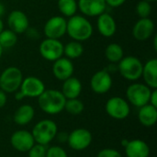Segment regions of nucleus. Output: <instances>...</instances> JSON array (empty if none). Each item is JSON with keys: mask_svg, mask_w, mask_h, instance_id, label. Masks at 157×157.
I'll return each instance as SVG.
<instances>
[{"mask_svg": "<svg viewBox=\"0 0 157 157\" xmlns=\"http://www.w3.org/2000/svg\"><path fill=\"white\" fill-rule=\"evenodd\" d=\"M94 32L91 22L83 15H74L67 20L66 34L76 41H86L89 40Z\"/></svg>", "mask_w": 157, "mask_h": 157, "instance_id": "f257e3e1", "label": "nucleus"}, {"mask_svg": "<svg viewBox=\"0 0 157 157\" xmlns=\"http://www.w3.org/2000/svg\"><path fill=\"white\" fill-rule=\"evenodd\" d=\"M66 98L60 90L45 89L38 98L40 109L49 115H57L64 109Z\"/></svg>", "mask_w": 157, "mask_h": 157, "instance_id": "f03ea898", "label": "nucleus"}, {"mask_svg": "<svg viewBox=\"0 0 157 157\" xmlns=\"http://www.w3.org/2000/svg\"><path fill=\"white\" fill-rule=\"evenodd\" d=\"M58 132L57 124L49 119L42 120L35 124L31 134L34 138L35 144L47 145L56 138Z\"/></svg>", "mask_w": 157, "mask_h": 157, "instance_id": "7ed1b4c3", "label": "nucleus"}, {"mask_svg": "<svg viewBox=\"0 0 157 157\" xmlns=\"http://www.w3.org/2000/svg\"><path fill=\"white\" fill-rule=\"evenodd\" d=\"M144 63L135 56L130 55L123 57L118 63V70L121 75L128 81H137L142 77Z\"/></svg>", "mask_w": 157, "mask_h": 157, "instance_id": "20e7f679", "label": "nucleus"}, {"mask_svg": "<svg viewBox=\"0 0 157 157\" xmlns=\"http://www.w3.org/2000/svg\"><path fill=\"white\" fill-rule=\"evenodd\" d=\"M23 78V74L19 68L9 66L0 75V89L6 93H15L19 89Z\"/></svg>", "mask_w": 157, "mask_h": 157, "instance_id": "39448f33", "label": "nucleus"}, {"mask_svg": "<svg viewBox=\"0 0 157 157\" xmlns=\"http://www.w3.org/2000/svg\"><path fill=\"white\" fill-rule=\"evenodd\" d=\"M152 90L153 89H151L145 84L133 83L126 89L127 101L134 107L141 108L146 104H149Z\"/></svg>", "mask_w": 157, "mask_h": 157, "instance_id": "423d86ee", "label": "nucleus"}, {"mask_svg": "<svg viewBox=\"0 0 157 157\" xmlns=\"http://www.w3.org/2000/svg\"><path fill=\"white\" fill-rule=\"evenodd\" d=\"M40 56L49 62H54L63 55V44L60 40L45 38L39 46Z\"/></svg>", "mask_w": 157, "mask_h": 157, "instance_id": "0eeeda50", "label": "nucleus"}, {"mask_svg": "<svg viewBox=\"0 0 157 157\" xmlns=\"http://www.w3.org/2000/svg\"><path fill=\"white\" fill-rule=\"evenodd\" d=\"M105 109L108 115L115 120H124L131 112L130 104L121 97L110 98L105 105Z\"/></svg>", "mask_w": 157, "mask_h": 157, "instance_id": "6e6552de", "label": "nucleus"}, {"mask_svg": "<svg viewBox=\"0 0 157 157\" xmlns=\"http://www.w3.org/2000/svg\"><path fill=\"white\" fill-rule=\"evenodd\" d=\"M67 20L63 16L50 17L43 26V33L46 38L60 40L66 34Z\"/></svg>", "mask_w": 157, "mask_h": 157, "instance_id": "1a4fd4ad", "label": "nucleus"}, {"mask_svg": "<svg viewBox=\"0 0 157 157\" xmlns=\"http://www.w3.org/2000/svg\"><path fill=\"white\" fill-rule=\"evenodd\" d=\"M92 139V133L87 129L78 128L68 134L67 144L75 151H83L90 146Z\"/></svg>", "mask_w": 157, "mask_h": 157, "instance_id": "9d476101", "label": "nucleus"}, {"mask_svg": "<svg viewBox=\"0 0 157 157\" xmlns=\"http://www.w3.org/2000/svg\"><path fill=\"white\" fill-rule=\"evenodd\" d=\"M112 84V77L108 70H100L96 72L90 79V87L92 91L98 95L108 93L110 90Z\"/></svg>", "mask_w": 157, "mask_h": 157, "instance_id": "9b49d317", "label": "nucleus"}, {"mask_svg": "<svg viewBox=\"0 0 157 157\" xmlns=\"http://www.w3.org/2000/svg\"><path fill=\"white\" fill-rule=\"evenodd\" d=\"M45 85L41 79L36 76H28L23 78L19 90L25 98H39L45 90Z\"/></svg>", "mask_w": 157, "mask_h": 157, "instance_id": "f8f14e48", "label": "nucleus"}, {"mask_svg": "<svg viewBox=\"0 0 157 157\" xmlns=\"http://www.w3.org/2000/svg\"><path fill=\"white\" fill-rule=\"evenodd\" d=\"M6 23L8 29L17 34H23L29 28V20L28 16L21 10H12L7 17Z\"/></svg>", "mask_w": 157, "mask_h": 157, "instance_id": "ddd939ff", "label": "nucleus"}, {"mask_svg": "<svg viewBox=\"0 0 157 157\" xmlns=\"http://www.w3.org/2000/svg\"><path fill=\"white\" fill-rule=\"evenodd\" d=\"M10 144L17 152L28 153L29 150L35 144V141L31 132L25 130H19L11 135Z\"/></svg>", "mask_w": 157, "mask_h": 157, "instance_id": "4468645a", "label": "nucleus"}, {"mask_svg": "<svg viewBox=\"0 0 157 157\" xmlns=\"http://www.w3.org/2000/svg\"><path fill=\"white\" fill-rule=\"evenodd\" d=\"M155 31V22L150 17H144L139 18L137 22H135L132 34V37L139 40V41H144L150 39Z\"/></svg>", "mask_w": 157, "mask_h": 157, "instance_id": "2eb2a0df", "label": "nucleus"}, {"mask_svg": "<svg viewBox=\"0 0 157 157\" xmlns=\"http://www.w3.org/2000/svg\"><path fill=\"white\" fill-rule=\"evenodd\" d=\"M77 6L85 17H95L106 12V0H77Z\"/></svg>", "mask_w": 157, "mask_h": 157, "instance_id": "dca6fc26", "label": "nucleus"}, {"mask_svg": "<svg viewBox=\"0 0 157 157\" xmlns=\"http://www.w3.org/2000/svg\"><path fill=\"white\" fill-rule=\"evenodd\" d=\"M52 70V75L56 79L60 81H64L73 76L75 67L72 60L66 57H61L60 59L53 62Z\"/></svg>", "mask_w": 157, "mask_h": 157, "instance_id": "f3484780", "label": "nucleus"}, {"mask_svg": "<svg viewBox=\"0 0 157 157\" xmlns=\"http://www.w3.org/2000/svg\"><path fill=\"white\" fill-rule=\"evenodd\" d=\"M97 28L100 35L105 38H110L114 36L117 31V23L110 14L104 12L98 16Z\"/></svg>", "mask_w": 157, "mask_h": 157, "instance_id": "a211bd4d", "label": "nucleus"}, {"mask_svg": "<svg viewBox=\"0 0 157 157\" xmlns=\"http://www.w3.org/2000/svg\"><path fill=\"white\" fill-rule=\"evenodd\" d=\"M124 149L127 157H149L150 155L149 145L140 139L129 141Z\"/></svg>", "mask_w": 157, "mask_h": 157, "instance_id": "6ab92c4d", "label": "nucleus"}, {"mask_svg": "<svg viewBox=\"0 0 157 157\" xmlns=\"http://www.w3.org/2000/svg\"><path fill=\"white\" fill-rule=\"evenodd\" d=\"M142 77L144 84L151 89L157 88V60L155 58L148 60L143 67Z\"/></svg>", "mask_w": 157, "mask_h": 157, "instance_id": "aec40b11", "label": "nucleus"}, {"mask_svg": "<svg viewBox=\"0 0 157 157\" xmlns=\"http://www.w3.org/2000/svg\"><path fill=\"white\" fill-rule=\"evenodd\" d=\"M63 86L61 92L66 99L78 98L82 92V83L76 77H69L68 79L63 81Z\"/></svg>", "mask_w": 157, "mask_h": 157, "instance_id": "412c9836", "label": "nucleus"}, {"mask_svg": "<svg viewBox=\"0 0 157 157\" xmlns=\"http://www.w3.org/2000/svg\"><path fill=\"white\" fill-rule=\"evenodd\" d=\"M35 116V109L29 104L21 105L14 113L13 120L16 124L19 126H25L31 122Z\"/></svg>", "mask_w": 157, "mask_h": 157, "instance_id": "4be33fe9", "label": "nucleus"}, {"mask_svg": "<svg viewBox=\"0 0 157 157\" xmlns=\"http://www.w3.org/2000/svg\"><path fill=\"white\" fill-rule=\"evenodd\" d=\"M138 120L140 123L145 127H152L157 121V108L146 104L139 108Z\"/></svg>", "mask_w": 157, "mask_h": 157, "instance_id": "5701e85b", "label": "nucleus"}, {"mask_svg": "<svg viewBox=\"0 0 157 157\" xmlns=\"http://www.w3.org/2000/svg\"><path fill=\"white\" fill-rule=\"evenodd\" d=\"M84 51H85L84 46L80 41L72 40L67 42L65 45H63V54L65 55L66 58L70 60H74L81 57L84 53Z\"/></svg>", "mask_w": 157, "mask_h": 157, "instance_id": "b1692460", "label": "nucleus"}, {"mask_svg": "<svg viewBox=\"0 0 157 157\" xmlns=\"http://www.w3.org/2000/svg\"><path fill=\"white\" fill-rule=\"evenodd\" d=\"M105 56L109 63H118L124 57V52L120 44L113 42V43H109L106 47Z\"/></svg>", "mask_w": 157, "mask_h": 157, "instance_id": "393cba45", "label": "nucleus"}, {"mask_svg": "<svg viewBox=\"0 0 157 157\" xmlns=\"http://www.w3.org/2000/svg\"><path fill=\"white\" fill-rule=\"evenodd\" d=\"M57 7L63 17H71L75 15L78 10L77 0H58Z\"/></svg>", "mask_w": 157, "mask_h": 157, "instance_id": "a878e982", "label": "nucleus"}, {"mask_svg": "<svg viewBox=\"0 0 157 157\" xmlns=\"http://www.w3.org/2000/svg\"><path fill=\"white\" fill-rule=\"evenodd\" d=\"M17 42V34L11 29H3L0 33V45L3 49L14 47Z\"/></svg>", "mask_w": 157, "mask_h": 157, "instance_id": "bb28decb", "label": "nucleus"}, {"mask_svg": "<svg viewBox=\"0 0 157 157\" xmlns=\"http://www.w3.org/2000/svg\"><path fill=\"white\" fill-rule=\"evenodd\" d=\"M85 109V105L84 103L78 99V98H72V99H66L65 104H64V109L67 113L76 116L80 115Z\"/></svg>", "mask_w": 157, "mask_h": 157, "instance_id": "cd10ccee", "label": "nucleus"}, {"mask_svg": "<svg viewBox=\"0 0 157 157\" xmlns=\"http://www.w3.org/2000/svg\"><path fill=\"white\" fill-rule=\"evenodd\" d=\"M136 13L137 15L140 17V18H144V17H150V15L152 13V6L151 3L144 1V0H141L137 3L136 5Z\"/></svg>", "mask_w": 157, "mask_h": 157, "instance_id": "c85d7f7f", "label": "nucleus"}, {"mask_svg": "<svg viewBox=\"0 0 157 157\" xmlns=\"http://www.w3.org/2000/svg\"><path fill=\"white\" fill-rule=\"evenodd\" d=\"M46 145L35 144L28 152V157H46Z\"/></svg>", "mask_w": 157, "mask_h": 157, "instance_id": "c756f323", "label": "nucleus"}, {"mask_svg": "<svg viewBox=\"0 0 157 157\" xmlns=\"http://www.w3.org/2000/svg\"><path fill=\"white\" fill-rule=\"evenodd\" d=\"M46 157H68V155L63 148L58 145H54L47 149Z\"/></svg>", "mask_w": 157, "mask_h": 157, "instance_id": "7c9ffc66", "label": "nucleus"}, {"mask_svg": "<svg viewBox=\"0 0 157 157\" xmlns=\"http://www.w3.org/2000/svg\"><path fill=\"white\" fill-rule=\"evenodd\" d=\"M97 157H122V155L116 149L105 148V149H102L98 152Z\"/></svg>", "mask_w": 157, "mask_h": 157, "instance_id": "2f4dec72", "label": "nucleus"}, {"mask_svg": "<svg viewBox=\"0 0 157 157\" xmlns=\"http://www.w3.org/2000/svg\"><path fill=\"white\" fill-rule=\"evenodd\" d=\"M126 1L127 0H106V4L110 7H119L122 6Z\"/></svg>", "mask_w": 157, "mask_h": 157, "instance_id": "473e14b6", "label": "nucleus"}, {"mask_svg": "<svg viewBox=\"0 0 157 157\" xmlns=\"http://www.w3.org/2000/svg\"><path fill=\"white\" fill-rule=\"evenodd\" d=\"M25 33L28 35V37H29V39H33V40L38 39V36H39L38 31H37V29H36L35 28H29V29L26 30Z\"/></svg>", "mask_w": 157, "mask_h": 157, "instance_id": "72a5a7b5", "label": "nucleus"}, {"mask_svg": "<svg viewBox=\"0 0 157 157\" xmlns=\"http://www.w3.org/2000/svg\"><path fill=\"white\" fill-rule=\"evenodd\" d=\"M149 104L157 108V90L156 89H153L151 92V96H150V99H149Z\"/></svg>", "mask_w": 157, "mask_h": 157, "instance_id": "f704fd0d", "label": "nucleus"}, {"mask_svg": "<svg viewBox=\"0 0 157 157\" xmlns=\"http://www.w3.org/2000/svg\"><path fill=\"white\" fill-rule=\"evenodd\" d=\"M7 101V97H6V93L4 92L3 90L0 89V109L4 108L6 104Z\"/></svg>", "mask_w": 157, "mask_h": 157, "instance_id": "c9c22d12", "label": "nucleus"}, {"mask_svg": "<svg viewBox=\"0 0 157 157\" xmlns=\"http://www.w3.org/2000/svg\"><path fill=\"white\" fill-rule=\"evenodd\" d=\"M68 134L69 133H66V132H60L56 134V137L58 139L59 142L61 143H67V139H68Z\"/></svg>", "mask_w": 157, "mask_h": 157, "instance_id": "e433bc0d", "label": "nucleus"}, {"mask_svg": "<svg viewBox=\"0 0 157 157\" xmlns=\"http://www.w3.org/2000/svg\"><path fill=\"white\" fill-rule=\"evenodd\" d=\"M15 98H16V100H22L23 98H25V97H24V95L21 93V91L18 89L17 91L15 92Z\"/></svg>", "mask_w": 157, "mask_h": 157, "instance_id": "4c0bfd02", "label": "nucleus"}, {"mask_svg": "<svg viewBox=\"0 0 157 157\" xmlns=\"http://www.w3.org/2000/svg\"><path fill=\"white\" fill-rule=\"evenodd\" d=\"M5 13V6L0 2V17L4 15Z\"/></svg>", "mask_w": 157, "mask_h": 157, "instance_id": "58836bf2", "label": "nucleus"}, {"mask_svg": "<svg viewBox=\"0 0 157 157\" xmlns=\"http://www.w3.org/2000/svg\"><path fill=\"white\" fill-rule=\"evenodd\" d=\"M153 45H154V50L156 52L157 51V35H155V37H154V42H153Z\"/></svg>", "mask_w": 157, "mask_h": 157, "instance_id": "ea45409f", "label": "nucleus"}, {"mask_svg": "<svg viewBox=\"0 0 157 157\" xmlns=\"http://www.w3.org/2000/svg\"><path fill=\"white\" fill-rule=\"evenodd\" d=\"M128 143H129V140H128V139H123V140H121V144H122L123 147H125V146L128 144Z\"/></svg>", "mask_w": 157, "mask_h": 157, "instance_id": "a19ab883", "label": "nucleus"}, {"mask_svg": "<svg viewBox=\"0 0 157 157\" xmlns=\"http://www.w3.org/2000/svg\"><path fill=\"white\" fill-rule=\"evenodd\" d=\"M4 29V22H3V20H2V18L0 17V33H1V31Z\"/></svg>", "mask_w": 157, "mask_h": 157, "instance_id": "79ce46f5", "label": "nucleus"}, {"mask_svg": "<svg viewBox=\"0 0 157 157\" xmlns=\"http://www.w3.org/2000/svg\"><path fill=\"white\" fill-rule=\"evenodd\" d=\"M3 48L1 47V45H0V59H1V57H2V55H3Z\"/></svg>", "mask_w": 157, "mask_h": 157, "instance_id": "37998d69", "label": "nucleus"}, {"mask_svg": "<svg viewBox=\"0 0 157 157\" xmlns=\"http://www.w3.org/2000/svg\"><path fill=\"white\" fill-rule=\"evenodd\" d=\"M144 1H147V2H149V3H152V2H155L156 0H144Z\"/></svg>", "mask_w": 157, "mask_h": 157, "instance_id": "c03bdc74", "label": "nucleus"}]
</instances>
